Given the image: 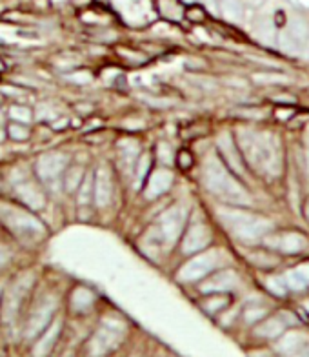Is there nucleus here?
<instances>
[{
    "label": "nucleus",
    "mask_w": 309,
    "mask_h": 357,
    "mask_svg": "<svg viewBox=\"0 0 309 357\" xmlns=\"http://www.w3.org/2000/svg\"><path fill=\"white\" fill-rule=\"evenodd\" d=\"M171 183H173V175H171L169 169H157V172H153V175L148 178V184H145V193H148V195H145V197H159V195H162L164 192H168Z\"/></svg>",
    "instance_id": "10"
},
{
    "label": "nucleus",
    "mask_w": 309,
    "mask_h": 357,
    "mask_svg": "<svg viewBox=\"0 0 309 357\" xmlns=\"http://www.w3.org/2000/svg\"><path fill=\"white\" fill-rule=\"evenodd\" d=\"M306 217H308V219H309V201L306 202Z\"/></svg>",
    "instance_id": "22"
},
{
    "label": "nucleus",
    "mask_w": 309,
    "mask_h": 357,
    "mask_svg": "<svg viewBox=\"0 0 309 357\" xmlns=\"http://www.w3.org/2000/svg\"><path fill=\"white\" fill-rule=\"evenodd\" d=\"M306 246L304 237L300 234H284L280 237V241L276 243V248L280 252H286V254H296Z\"/></svg>",
    "instance_id": "12"
},
{
    "label": "nucleus",
    "mask_w": 309,
    "mask_h": 357,
    "mask_svg": "<svg viewBox=\"0 0 309 357\" xmlns=\"http://www.w3.org/2000/svg\"><path fill=\"white\" fill-rule=\"evenodd\" d=\"M10 117L15 119V121H20V123H29L31 112L28 108H24V106H13L10 109Z\"/></svg>",
    "instance_id": "16"
},
{
    "label": "nucleus",
    "mask_w": 309,
    "mask_h": 357,
    "mask_svg": "<svg viewBox=\"0 0 309 357\" xmlns=\"http://www.w3.org/2000/svg\"><path fill=\"white\" fill-rule=\"evenodd\" d=\"M17 192L22 197V201L26 204H29L31 208H42L44 206V195L38 192V188L31 183H24L17 186Z\"/></svg>",
    "instance_id": "11"
},
{
    "label": "nucleus",
    "mask_w": 309,
    "mask_h": 357,
    "mask_svg": "<svg viewBox=\"0 0 309 357\" xmlns=\"http://www.w3.org/2000/svg\"><path fill=\"white\" fill-rule=\"evenodd\" d=\"M222 219L230 226L231 231L242 241H255L271 230L269 221H266L264 217L253 215V213L225 212L222 213Z\"/></svg>",
    "instance_id": "3"
},
{
    "label": "nucleus",
    "mask_w": 309,
    "mask_h": 357,
    "mask_svg": "<svg viewBox=\"0 0 309 357\" xmlns=\"http://www.w3.org/2000/svg\"><path fill=\"white\" fill-rule=\"evenodd\" d=\"M2 139H4V133H2V130H0V141H2Z\"/></svg>",
    "instance_id": "23"
},
{
    "label": "nucleus",
    "mask_w": 309,
    "mask_h": 357,
    "mask_svg": "<svg viewBox=\"0 0 309 357\" xmlns=\"http://www.w3.org/2000/svg\"><path fill=\"white\" fill-rule=\"evenodd\" d=\"M0 215L4 217V221L8 222L10 228H13L17 234L20 235H29V234H40L42 231V226L37 219H33L28 213L19 212L15 208H6V210H0Z\"/></svg>",
    "instance_id": "4"
},
{
    "label": "nucleus",
    "mask_w": 309,
    "mask_h": 357,
    "mask_svg": "<svg viewBox=\"0 0 309 357\" xmlns=\"http://www.w3.org/2000/svg\"><path fill=\"white\" fill-rule=\"evenodd\" d=\"M10 135L13 137V139H17V141H24V139H28V130H24V128L20 126H11L10 128Z\"/></svg>",
    "instance_id": "19"
},
{
    "label": "nucleus",
    "mask_w": 309,
    "mask_h": 357,
    "mask_svg": "<svg viewBox=\"0 0 309 357\" xmlns=\"http://www.w3.org/2000/svg\"><path fill=\"white\" fill-rule=\"evenodd\" d=\"M6 259H8V252H4V254L0 255V264H4Z\"/></svg>",
    "instance_id": "21"
},
{
    "label": "nucleus",
    "mask_w": 309,
    "mask_h": 357,
    "mask_svg": "<svg viewBox=\"0 0 309 357\" xmlns=\"http://www.w3.org/2000/svg\"><path fill=\"white\" fill-rule=\"evenodd\" d=\"M287 281L293 288H304L309 284V266H302L295 272L287 273Z\"/></svg>",
    "instance_id": "14"
},
{
    "label": "nucleus",
    "mask_w": 309,
    "mask_h": 357,
    "mask_svg": "<svg viewBox=\"0 0 309 357\" xmlns=\"http://www.w3.org/2000/svg\"><path fill=\"white\" fill-rule=\"evenodd\" d=\"M221 153L224 155L225 162L231 166V168H237V172H242V160H240L239 153H237V148H235V142L231 141L230 137H224L221 142Z\"/></svg>",
    "instance_id": "13"
},
{
    "label": "nucleus",
    "mask_w": 309,
    "mask_h": 357,
    "mask_svg": "<svg viewBox=\"0 0 309 357\" xmlns=\"http://www.w3.org/2000/svg\"><path fill=\"white\" fill-rule=\"evenodd\" d=\"M204 183L213 193L228 201L248 202V192L219 159H209L204 168Z\"/></svg>",
    "instance_id": "1"
},
{
    "label": "nucleus",
    "mask_w": 309,
    "mask_h": 357,
    "mask_svg": "<svg viewBox=\"0 0 309 357\" xmlns=\"http://www.w3.org/2000/svg\"><path fill=\"white\" fill-rule=\"evenodd\" d=\"M184 212L180 208H171L169 212L164 213V217L160 219V231H162V237H164L168 243H173L177 239L180 231L184 228Z\"/></svg>",
    "instance_id": "6"
},
{
    "label": "nucleus",
    "mask_w": 309,
    "mask_h": 357,
    "mask_svg": "<svg viewBox=\"0 0 309 357\" xmlns=\"http://www.w3.org/2000/svg\"><path fill=\"white\" fill-rule=\"evenodd\" d=\"M111 193H113V186H111V175L106 168H100L97 172V177H95V188H93V195H95V202H97V206L104 208L108 206L109 201H111Z\"/></svg>",
    "instance_id": "8"
},
{
    "label": "nucleus",
    "mask_w": 309,
    "mask_h": 357,
    "mask_svg": "<svg viewBox=\"0 0 309 357\" xmlns=\"http://www.w3.org/2000/svg\"><path fill=\"white\" fill-rule=\"evenodd\" d=\"M216 263H219V254H216V252L197 255V257H193L191 261L186 263V266L182 268L180 279H184V281H191V279L202 278V275L213 272V268H215Z\"/></svg>",
    "instance_id": "5"
},
{
    "label": "nucleus",
    "mask_w": 309,
    "mask_h": 357,
    "mask_svg": "<svg viewBox=\"0 0 309 357\" xmlns=\"http://www.w3.org/2000/svg\"><path fill=\"white\" fill-rule=\"evenodd\" d=\"M222 13L231 20H239L242 17V6L239 0H222Z\"/></svg>",
    "instance_id": "15"
},
{
    "label": "nucleus",
    "mask_w": 309,
    "mask_h": 357,
    "mask_svg": "<svg viewBox=\"0 0 309 357\" xmlns=\"http://www.w3.org/2000/svg\"><path fill=\"white\" fill-rule=\"evenodd\" d=\"M66 162L68 157L62 155V153H47V155H42L38 159L37 172L44 181H53L61 175Z\"/></svg>",
    "instance_id": "7"
},
{
    "label": "nucleus",
    "mask_w": 309,
    "mask_h": 357,
    "mask_svg": "<svg viewBox=\"0 0 309 357\" xmlns=\"http://www.w3.org/2000/svg\"><path fill=\"white\" fill-rule=\"evenodd\" d=\"M242 150L255 168H260L266 174L273 175L280 172V160H278L280 153L271 139L260 133H249L248 137H242Z\"/></svg>",
    "instance_id": "2"
},
{
    "label": "nucleus",
    "mask_w": 309,
    "mask_h": 357,
    "mask_svg": "<svg viewBox=\"0 0 309 357\" xmlns=\"http://www.w3.org/2000/svg\"><path fill=\"white\" fill-rule=\"evenodd\" d=\"M80 183H82V169H80V168L71 169L70 174H68L66 188L70 190V192H73V190H75Z\"/></svg>",
    "instance_id": "17"
},
{
    "label": "nucleus",
    "mask_w": 309,
    "mask_h": 357,
    "mask_svg": "<svg viewBox=\"0 0 309 357\" xmlns=\"http://www.w3.org/2000/svg\"><path fill=\"white\" fill-rule=\"evenodd\" d=\"M150 162L151 159L148 155H144L141 159V162H138V183H142L145 178V172H148V168H150Z\"/></svg>",
    "instance_id": "18"
},
{
    "label": "nucleus",
    "mask_w": 309,
    "mask_h": 357,
    "mask_svg": "<svg viewBox=\"0 0 309 357\" xmlns=\"http://www.w3.org/2000/svg\"><path fill=\"white\" fill-rule=\"evenodd\" d=\"M211 235L207 231L206 226L202 225H193L191 230L188 231L186 239H184L182 250L186 254H195V252H200L202 248H206L209 245Z\"/></svg>",
    "instance_id": "9"
},
{
    "label": "nucleus",
    "mask_w": 309,
    "mask_h": 357,
    "mask_svg": "<svg viewBox=\"0 0 309 357\" xmlns=\"http://www.w3.org/2000/svg\"><path fill=\"white\" fill-rule=\"evenodd\" d=\"M89 192H91V177H88L82 183V192H80V202L89 201Z\"/></svg>",
    "instance_id": "20"
}]
</instances>
